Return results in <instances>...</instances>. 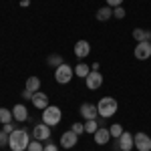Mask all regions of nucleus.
<instances>
[{
	"mask_svg": "<svg viewBox=\"0 0 151 151\" xmlns=\"http://www.w3.org/2000/svg\"><path fill=\"white\" fill-rule=\"evenodd\" d=\"M89 52H91L89 40H77V42H75V57L77 58H87Z\"/></svg>",
	"mask_w": 151,
	"mask_h": 151,
	"instance_id": "nucleus-11",
	"label": "nucleus"
},
{
	"mask_svg": "<svg viewBox=\"0 0 151 151\" xmlns=\"http://www.w3.org/2000/svg\"><path fill=\"white\" fill-rule=\"evenodd\" d=\"M8 139H10V135L6 131H0V147H6L8 145Z\"/></svg>",
	"mask_w": 151,
	"mask_h": 151,
	"instance_id": "nucleus-26",
	"label": "nucleus"
},
{
	"mask_svg": "<svg viewBox=\"0 0 151 151\" xmlns=\"http://www.w3.org/2000/svg\"><path fill=\"white\" fill-rule=\"evenodd\" d=\"M91 70H99V63H93L91 65Z\"/></svg>",
	"mask_w": 151,
	"mask_h": 151,
	"instance_id": "nucleus-33",
	"label": "nucleus"
},
{
	"mask_svg": "<svg viewBox=\"0 0 151 151\" xmlns=\"http://www.w3.org/2000/svg\"><path fill=\"white\" fill-rule=\"evenodd\" d=\"M135 58L137 60H147V58H151V40H145V42H137L135 45Z\"/></svg>",
	"mask_w": 151,
	"mask_h": 151,
	"instance_id": "nucleus-8",
	"label": "nucleus"
},
{
	"mask_svg": "<svg viewBox=\"0 0 151 151\" xmlns=\"http://www.w3.org/2000/svg\"><path fill=\"white\" fill-rule=\"evenodd\" d=\"M113 16H115V18H119V20H121V18H125V8H123V6L113 8Z\"/></svg>",
	"mask_w": 151,
	"mask_h": 151,
	"instance_id": "nucleus-25",
	"label": "nucleus"
},
{
	"mask_svg": "<svg viewBox=\"0 0 151 151\" xmlns=\"http://www.w3.org/2000/svg\"><path fill=\"white\" fill-rule=\"evenodd\" d=\"M63 119V111L57 105H48L47 109H42V123H47L48 127H57Z\"/></svg>",
	"mask_w": 151,
	"mask_h": 151,
	"instance_id": "nucleus-3",
	"label": "nucleus"
},
{
	"mask_svg": "<svg viewBox=\"0 0 151 151\" xmlns=\"http://www.w3.org/2000/svg\"><path fill=\"white\" fill-rule=\"evenodd\" d=\"M121 4H123V0H107V6H111V8H117Z\"/></svg>",
	"mask_w": 151,
	"mask_h": 151,
	"instance_id": "nucleus-28",
	"label": "nucleus"
},
{
	"mask_svg": "<svg viewBox=\"0 0 151 151\" xmlns=\"http://www.w3.org/2000/svg\"><path fill=\"white\" fill-rule=\"evenodd\" d=\"M73 75H75V69H73L70 65H67V63H63L60 67L55 69V81H57L58 85H67V83H70Z\"/></svg>",
	"mask_w": 151,
	"mask_h": 151,
	"instance_id": "nucleus-4",
	"label": "nucleus"
},
{
	"mask_svg": "<svg viewBox=\"0 0 151 151\" xmlns=\"http://www.w3.org/2000/svg\"><path fill=\"white\" fill-rule=\"evenodd\" d=\"M32 95H35V93H30V91H26V89H24L22 99H24V101H32Z\"/></svg>",
	"mask_w": 151,
	"mask_h": 151,
	"instance_id": "nucleus-30",
	"label": "nucleus"
},
{
	"mask_svg": "<svg viewBox=\"0 0 151 151\" xmlns=\"http://www.w3.org/2000/svg\"><path fill=\"white\" fill-rule=\"evenodd\" d=\"M109 131H111V137L119 139V137L123 135V125H119V123H113V125L109 127Z\"/></svg>",
	"mask_w": 151,
	"mask_h": 151,
	"instance_id": "nucleus-23",
	"label": "nucleus"
},
{
	"mask_svg": "<svg viewBox=\"0 0 151 151\" xmlns=\"http://www.w3.org/2000/svg\"><path fill=\"white\" fill-rule=\"evenodd\" d=\"M117 109H119V105H117V99H113V97H103L97 103L99 117H103V119H111L117 113Z\"/></svg>",
	"mask_w": 151,
	"mask_h": 151,
	"instance_id": "nucleus-2",
	"label": "nucleus"
},
{
	"mask_svg": "<svg viewBox=\"0 0 151 151\" xmlns=\"http://www.w3.org/2000/svg\"><path fill=\"white\" fill-rule=\"evenodd\" d=\"M28 143H30V135H28L26 129H14L10 133L8 147L12 151H26L28 149Z\"/></svg>",
	"mask_w": 151,
	"mask_h": 151,
	"instance_id": "nucleus-1",
	"label": "nucleus"
},
{
	"mask_svg": "<svg viewBox=\"0 0 151 151\" xmlns=\"http://www.w3.org/2000/svg\"><path fill=\"white\" fill-rule=\"evenodd\" d=\"M91 73V67L89 65H85V63H79L77 67H75V75L77 77H83V79H87V75Z\"/></svg>",
	"mask_w": 151,
	"mask_h": 151,
	"instance_id": "nucleus-19",
	"label": "nucleus"
},
{
	"mask_svg": "<svg viewBox=\"0 0 151 151\" xmlns=\"http://www.w3.org/2000/svg\"><path fill=\"white\" fill-rule=\"evenodd\" d=\"M99 127H101V125H99V121H97V119H89V121L85 123V133H91V135H95V131H97Z\"/></svg>",
	"mask_w": 151,
	"mask_h": 151,
	"instance_id": "nucleus-21",
	"label": "nucleus"
},
{
	"mask_svg": "<svg viewBox=\"0 0 151 151\" xmlns=\"http://www.w3.org/2000/svg\"><path fill=\"white\" fill-rule=\"evenodd\" d=\"M73 131L77 133V135H81V133H85V123H73Z\"/></svg>",
	"mask_w": 151,
	"mask_h": 151,
	"instance_id": "nucleus-27",
	"label": "nucleus"
},
{
	"mask_svg": "<svg viewBox=\"0 0 151 151\" xmlns=\"http://www.w3.org/2000/svg\"><path fill=\"white\" fill-rule=\"evenodd\" d=\"M117 141H119V151H131L135 147V139H133V135L127 133V131H123V135Z\"/></svg>",
	"mask_w": 151,
	"mask_h": 151,
	"instance_id": "nucleus-10",
	"label": "nucleus"
},
{
	"mask_svg": "<svg viewBox=\"0 0 151 151\" xmlns=\"http://www.w3.org/2000/svg\"><path fill=\"white\" fill-rule=\"evenodd\" d=\"M63 63H65V60H63V57H60V55H50V57L47 58V65H48V67H55V69H57V67H60Z\"/></svg>",
	"mask_w": 151,
	"mask_h": 151,
	"instance_id": "nucleus-22",
	"label": "nucleus"
},
{
	"mask_svg": "<svg viewBox=\"0 0 151 151\" xmlns=\"http://www.w3.org/2000/svg\"><path fill=\"white\" fill-rule=\"evenodd\" d=\"M42 151H58V147L55 145V143H47V145H45V149H42Z\"/></svg>",
	"mask_w": 151,
	"mask_h": 151,
	"instance_id": "nucleus-29",
	"label": "nucleus"
},
{
	"mask_svg": "<svg viewBox=\"0 0 151 151\" xmlns=\"http://www.w3.org/2000/svg\"><path fill=\"white\" fill-rule=\"evenodd\" d=\"M24 89L30 91V93L40 91V79H38V77H28V79H26V85H24Z\"/></svg>",
	"mask_w": 151,
	"mask_h": 151,
	"instance_id": "nucleus-18",
	"label": "nucleus"
},
{
	"mask_svg": "<svg viewBox=\"0 0 151 151\" xmlns=\"http://www.w3.org/2000/svg\"><path fill=\"white\" fill-rule=\"evenodd\" d=\"M133 139H135V149L137 151H151V137L147 133L139 131V133L133 135Z\"/></svg>",
	"mask_w": 151,
	"mask_h": 151,
	"instance_id": "nucleus-6",
	"label": "nucleus"
},
{
	"mask_svg": "<svg viewBox=\"0 0 151 151\" xmlns=\"http://www.w3.org/2000/svg\"><path fill=\"white\" fill-rule=\"evenodd\" d=\"M81 115L89 121V119H99V111H97V105L93 103H83L81 105Z\"/></svg>",
	"mask_w": 151,
	"mask_h": 151,
	"instance_id": "nucleus-13",
	"label": "nucleus"
},
{
	"mask_svg": "<svg viewBox=\"0 0 151 151\" xmlns=\"http://www.w3.org/2000/svg\"><path fill=\"white\" fill-rule=\"evenodd\" d=\"M95 16H97V20H99V22H107V20L113 16V8H111V6H103V8H99V10H97Z\"/></svg>",
	"mask_w": 151,
	"mask_h": 151,
	"instance_id": "nucleus-17",
	"label": "nucleus"
},
{
	"mask_svg": "<svg viewBox=\"0 0 151 151\" xmlns=\"http://www.w3.org/2000/svg\"><path fill=\"white\" fill-rule=\"evenodd\" d=\"M79 143V135L70 129V131H65L63 135H60V147H65V149H70V147H75Z\"/></svg>",
	"mask_w": 151,
	"mask_h": 151,
	"instance_id": "nucleus-9",
	"label": "nucleus"
},
{
	"mask_svg": "<svg viewBox=\"0 0 151 151\" xmlns=\"http://www.w3.org/2000/svg\"><path fill=\"white\" fill-rule=\"evenodd\" d=\"M133 38H135L137 42L151 40V30H147V28H135V30H133Z\"/></svg>",
	"mask_w": 151,
	"mask_h": 151,
	"instance_id": "nucleus-16",
	"label": "nucleus"
},
{
	"mask_svg": "<svg viewBox=\"0 0 151 151\" xmlns=\"http://www.w3.org/2000/svg\"><path fill=\"white\" fill-rule=\"evenodd\" d=\"M109 139H111V131L107 127H99L95 131V143H97V145H107Z\"/></svg>",
	"mask_w": 151,
	"mask_h": 151,
	"instance_id": "nucleus-14",
	"label": "nucleus"
},
{
	"mask_svg": "<svg viewBox=\"0 0 151 151\" xmlns=\"http://www.w3.org/2000/svg\"><path fill=\"white\" fill-rule=\"evenodd\" d=\"M2 131H6V133H8V135H10L12 131H14V125H12V123H6V125H4V127H2Z\"/></svg>",
	"mask_w": 151,
	"mask_h": 151,
	"instance_id": "nucleus-31",
	"label": "nucleus"
},
{
	"mask_svg": "<svg viewBox=\"0 0 151 151\" xmlns=\"http://www.w3.org/2000/svg\"><path fill=\"white\" fill-rule=\"evenodd\" d=\"M12 119H14V115H12V111H8V109H4V107H0V123H2V125H6V123H10Z\"/></svg>",
	"mask_w": 151,
	"mask_h": 151,
	"instance_id": "nucleus-20",
	"label": "nucleus"
},
{
	"mask_svg": "<svg viewBox=\"0 0 151 151\" xmlns=\"http://www.w3.org/2000/svg\"><path fill=\"white\" fill-rule=\"evenodd\" d=\"M85 83H87V89H89V91H97V89L103 85V75H101L99 70H91V73L87 75Z\"/></svg>",
	"mask_w": 151,
	"mask_h": 151,
	"instance_id": "nucleus-7",
	"label": "nucleus"
},
{
	"mask_svg": "<svg viewBox=\"0 0 151 151\" xmlns=\"http://www.w3.org/2000/svg\"><path fill=\"white\" fill-rule=\"evenodd\" d=\"M42 149H45L42 141H36V139H32L30 143H28V149H26V151H42Z\"/></svg>",
	"mask_w": 151,
	"mask_h": 151,
	"instance_id": "nucleus-24",
	"label": "nucleus"
},
{
	"mask_svg": "<svg viewBox=\"0 0 151 151\" xmlns=\"http://www.w3.org/2000/svg\"><path fill=\"white\" fill-rule=\"evenodd\" d=\"M28 4H30V0H20V6H24V8H26Z\"/></svg>",
	"mask_w": 151,
	"mask_h": 151,
	"instance_id": "nucleus-32",
	"label": "nucleus"
},
{
	"mask_svg": "<svg viewBox=\"0 0 151 151\" xmlns=\"http://www.w3.org/2000/svg\"><path fill=\"white\" fill-rule=\"evenodd\" d=\"M32 139L36 141H47L50 139V127H48L47 123H36L35 127H32Z\"/></svg>",
	"mask_w": 151,
	"mask_h": 151,
	"instance_id": "nucleus-5",
	"label": "nucleus"
},
{
	"mask_svg": "<svg viewBox=\"0 0 151 151\" xmlns=\"http://www.w3.org/2000/svg\"><path fill=\"white\" fill-rule=\"evenodd\" d=\"M32 105H35L36 109H47V107H48V97H47V93L36 91V93L32 95Z\"/></svg>",
	"mask_w": 151,
	"mask_h": 151,
	"instance_id": "nucleus-15",
	"label": "nucleus"
},
{
	"mask_svg": "<svg viewBox=\"0 0 151 151\" xmlns=\"http://www.w3.org/2000/svg\"><path fill=\"white\" fill-rule=\"evenodd\" d=\"M12 115H14V119H16L18 123L28 121V109H26V105H24V103L14 105V107H12Z\"/></svg>",
	"mask_w": 151,
	"mask_h": 151,
	"instance_id": "nucleus-12",
	"label": "nucleus"
}]
</instances>
